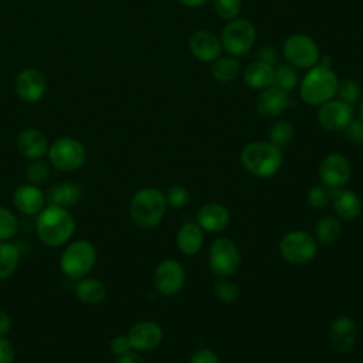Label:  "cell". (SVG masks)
Instances as JSON below:
<instances>
[{"mask_svg":"<svg viewBox=\"0 0 363 363\" xmlns=\"http://www.w3.org/2000/svg\"><path fill=\"white\" fill-rule=\"evenodd\" d=\"M189 48L193 57L201 62H214L223 51L220 37L208 30L194 31L189 38Z\"/></svg>","mask_w":363,"mask_h":363,"instance_id":"2e32d148","label":"cell"},{"mask_svg":"<svg viewBox=\"0 0 363 363\" xmlns=\"http://www.w3.org/2000/svg\"><path fill=\"white\" fill-rule=\"evenodd\" d=\"M164 197H166V204L174 210H182L183 207L187 206V203L190 200V194L183 184L170 186L167 189Z\"/></svg>","mask_w":363,"mask_h":363,"instance_id":"74e56055","label":"cell"},{"mask_svg":"<svg viewBox=\"0 0 363 363\" xmlns=\"http://www.w3.org/2000/svg\"><path fill=\"white\" fill-rule=\"evenodd\" d=\"M47 157L52 169L58 172H75L84 166L86 149L78 139L61 136L48 146Z\"/></svg>","mask_w":363,"mask_h":363,"instance_id":"8992f818","label":"cell"},{"mask_svg":"<svg viewBox=\"0 0 363 363\" xmlns=\"http://www.w3.org/2000/svg\"><path fill=\"white\" fill-rule=\"evenodd\" d=\"M183 6L190 7V9H196V7H201L204 4H207L210 0H179Z\"/></svg>","mask_w":363,"mask_h":363,"instance_id":"bcb514c9","label":"cell"},{"mask_svg":"<svg viewBox=\"0 0 363 363\" xmlns=\"http://www.w3.org/2000/svg\"><path fill=\"white\" fill-rule=\"evenodd\" d=\"M306 201L311 207L316 210H322L329 206L332 201V190L323 184H316L308 190Z\"/></svg>","mask_w":363,"mask_h":363,"instance_id":"d590c367","label":"cell"},{"mask_svg":"<svg viewBox=\"0 0 363 363\" xmlns=\"http://www.w3.org/2000/svg\"><path fill=\"white\" fill-rule=\"evenodd\" d=\"M291 104L289 94L275 85L259 91L255 99V109L264 118H277L284 113Z\"/></svg>","mask_w":363,"mask_h":363,"instance_id":"ac0fdd59","label":"cell"},{"mask_svg":"<svg viewBox=\"0 0 363 363\" xmlns=\"http://www.w3.org/2000/svg\"><path fill=\"white\" fill-rule=\"evenodd\" d=\"M14 89L21 101L27 104L38 102L47 89L45 75L37 68H24L16 77Z\"/></svg>","mask_w":363,"mask_h":363,"instance_id":"5bb4252c","label":"cell"},{"mask_svg":"<svg viewBox=\"0 0 363 363\" xmlns=\"http://www.w3.org/2000/svg\"><path fill=\"white\" fill-rule=\"evenodd\" d=\"M299 74L295 67L286 64H279L274 67V82L272 85L289 92L299 85Z\"/></svg>","mask_w":363,"mask_h":363,"instance_id":"f546056e","label":"cell"},{"mask_svg":"<svg viewBox=\"0 0 363 363\" xmlns=\"http://www.w3.org/2000/svg\"><path fill=\"white\" fill-rule=\"evenodd\" d=\"M82 197V189L77 182H60L50 186L45 191V201L50 206H58L69 208L79 203Z\"/></svg>","mask_w":363,"mask_h":363,"instance_id":"7402d4cb","label":"cell"},{"mask_svg":"<svg viewBox=\"0 0 363 363\" xmlns=\"http://www.w3.org/2000/svg\"><path fill=\"white\" fill-rule=\"evenodd\" d=\"M343 132L350 143L363 145V123L359 119H353Z\"/></svg>","mask_w":363,"mask_h":363,"instance_id":"ab89813d","label":"cell"},{"mask_svg":"<svg viewBox=\"0 0 363 363\" xmlns=\"http://www.w3.org/2000/svg\"><path fill=\"white\" fill-rule=\"evenodd\" d=\"M13 328V319L9 312L0 309V336H7Z\"/></svg>","mask_w":363,"mask_h":363,"instance_id":"7bdbcfd3","label":"cell"},{"mask_svg":"<svg viewBox=\"0 0 363 363\" xmlns=\"http://www.w3.org/2000/svg\"><path fill=\"white\" fill-rule=\"evenodd\" d=\"M294 136H295V130L292 123L284 119L274 122L268 129L269 142L281 149L288 146L294 140Z\"/></svg>","mask_w":363,"mask_h":363,"instance_id":"4dcf8cb0","label":"cell"},{"mask_svg":"<svg viewBox=\"0 0 363 363\" xmlns=\"http://www.w3.org/2000/svg\"><path fill=\"white\" fill-rule=\"evenodd\" d=\"M13 204L24 216H37L47 206L45 191L31 183L20 184L13 193Z\"/></svg>","mask_w":363,"mask_h":363,"instance_id":"e0dca14e","label":"cell"},{"mask_svg":"<svg viewBox=\"0 0 363 363\" xmlns=\"http://www.w3.org/2000/svg\"><path fill=\"white\" fill-rule=\"evenodd\" d=\"M21 262L20 247L10 241H0V279L10 278Z\"/></svg>","mask_w":363,"mask_h":363,"instance_id":"4316f807","label":"cell"},{"mask_svg":"<svg viewBox=\"0 0 363 363\" xmlns=\"http://www.w3.org/2000/svg\"><path fill=\"white\" fill-rule=\"evenodd\" d=\"M282 55L289 65L301 69L312 68L320 58L316 41L302 33L291 34L285 38L282 44Z\"/></svg>","mask_w":363,"mask_h":363,"instance_id":"9c48e42d","label":"cell"},{"mask_svg":"<svg viewBox=\"0 0 363 363\" xmlns=\"http://www.w3.org/2000/svg\"><path fill=\"white\" fill-rule=\"evenodd\" d=\"M74 294L85 305H98L105 301L108 291L101 279L86 275L75 281Z\"/></svg>","mask_w":363,"mask_h":363,"instance_id":"cb8c5ba5","label":"cell"},{"mask_svg":"<svg viewBox=\"0 0 363 363\" xmlns=\"http://www.w3.org/2000/svg\"><path fill=\"white\" fill-rule=\"evenodd\" d=\"M258 60L274 65L275 61H277V51H275L272 47L265 45V47H262V48L258 51Z\"/></svg>","mask_w":363,"mask_h":363,"instance_id":"ee69618b","label":"cell"},{"mask_svg":"<svg viewBox=\"0 0 363 363\" xmlns=\"http://www.w3.org/2000/svg\"><path fill=\"white\" fill-rule=\"evenodd\" d=\"M339 78L330 67L313 65L299 81V95L306 105L320 106L333 99Z\"/></svg>","mask_w":363,"mask_h":363,"instance_id":"277c9868","label":"cell"},{"mask_svg":"<svg viewBox=\"0 0 363 363\" xmlns=\"http://www.w3.org/2000/svg\"><path fill=\"white\" fill-rule=\"evenodd\" d=\"M214 294L218 301L233 303L240 296V286L228 278H218L214 284Z\"/></svg>","mask_w":363,"mask_h":363,"instance_id":"836d02e7","label":"cell"},{"mask_svg":"<svg viewBox=\"0 0 363 363\" xmlns=\"http://www.w3.org/2000/svg\"><path fill=\"white\" fill-rule=\"evenodd\" d=\"M204 242V233L201 227L194 221H186L182 224L176 234L177 248L186 255L197 254Z\"/></svg>","mask_w":363,"mask_h":363,"instance_id":"d4e9b609","label":"cell"},{"mask_svg":"<svg viewBox=\"0 0 363 363\" xmlns=\"http://www.w3.org/2000/svg\"><path fill=\"white\" fill-rule=\"evenodd\" d=\"M96 257L98 252L95 245L89 240L81 238L65 244V248L60 255L58 265L67 278L77 281L89 275L96 262Z\"/></svg>","mask_w":363,"mask_h":363,"instance_id":"5b68a950","label":"cell"},{"mask_svg":"<svg viewBox=\"0 0 363 363\" xmlns=\"http://www.w3.org/2000/svg\"><path fill=\"white\" fill-rule=\"evenodd\" d=\"M16 146L21 156L28 160L43 159L48 152V139L38 129H24L17 135Z\"/></svg>","mask_w":363,"mask_h":363,"instance_id":"ffe728a7","label":"cell"},{"mask_svg":"<svg viewBox=\"0 0 363 363\" xmlns=\"http://www.w3.org/2000/svg\"><path fill=\"white\" fill-rule=\"evenodd\" d=\"M109 350L116 356H122V354H126L132 350V346H130V342L128 339V335H116L111 339L109 342Z\"/></svg>","mask_w":363,"mask_h":363,"instance_id":"f35d334b","label":"cell"},{"mask_svg":"<svg viewBox=\"0 0 363 363\" xmlns=\"http://www.w3.org/2000/svg\"><path fill=\"white\" fill-rule=\"evenodd\" d=\"M357 323L350 316L336 318L329 328V340L336 352H349L357 340Z\"/></svg>","mask_w":363,"mask_h":363,"instance_id":"d6986e66","label":"cell"},{"mask_svg":"<svg viewBox=\"0 0 363 363\" xmlns=\"http://www.w3.org/2000/svg\"><path fill=\"white\" fill-rule=\"evenodd\" d=\"M51 164L48 160L44 159H35L30 160V163L26 167V179L27 183L35 184V186H43L48 182L51 176Z\"/></svg>","mask_w":363,"mask_h":363,"instance_id":"1f68e13d","label":"cell"},{"mask_svg":"<svg viewBox=\"0 0 363 363\" xmlns=\"http://www.w3.org/2000/svg\"><path fill=\"white\" fill-rule=\"evenodd\" d=\"M166 207L164 193L157 187L147 186L133 194L129 206V214L135 225L142 230H152L164 217Z\"/></svg>","mask_w":363,"mask_h":363,"instance_id":"3957f363","label":"cell"},{"mask_svg":"<svg viewBox=\"0 0 363 363\" xmlns=\"http://www.w3.org/2000/svg\"><path fill=\"white\" fill-rule=\"evenodd\" d=\"M186 272L183 265L176 259H163L153 272V284L159 294L173 296L179 294L184 285Z\"/></svg>","mask_w":363,"mask_h":363,"instance_id":"8fae6325","label":"cell"},{"mask_svg":"<svg viewBox=\"0 0 363 363\" xmlns=\"http://www.w3.org/2000/svg\"><path fill=\"white\" fill-rule=\"evenodd\" d=\"M240 163L250 174L258 179H269L282 167L284 155L281 147L271 142L257 140L241 149Z\"/></svg>","mask_w":363,"mask_h":363,"instance_id":"7a4b0ae2","label":"cell"},{"mask_svg":"<svg viewBox=\"0 0 363 363\" xmlns=\"http://www.w3.org/2000/svg\"><path fill=\"white\" fill-rule=\"evenodd\" d=\"M126 335L135 352L155 350L163 339L162 328L153 320H139L133 323Z\"/></svg>","mask_w":363,"mask_h":363,"instance_id":"9a60e30c","label":"cell"},{"mask_svg":"<svg viewBox=\"0 0 363 363\" xmlns=\"http://www.w3.org/2000/svg\"><path fill=\"white\" fill-rule=\"evenodd\" d=\"M35 233L44 245L62 247L75 233V218L68 208L47 204L35 216Z\"/></svg>","mask_w":363,"mask_h":363,"instance_id":"6da1fadb","label":"cell"},{"mask_svg":"<svg viewBox=\"0 0 363 363\" xmlns=\"http://www.w3.org/2000/svg\"><path fill=\"white\" fill-rule=\"evenodd\" d=\"M240 71H241L240 61L231 55L218 57L211 67L213 78L221 84H230L235 81L237 77L240 75Z\"/></svg>","mask_w":363,"mask_h":363,"instance_id":"83f0119b","label":"cell"},{"mask_svg":"<svg viewBox=\"0 0 363 363\" xmlns=\"http://www.w3.org/2000/svg\"><path fill=\"white\" fill-rule=\"evenodd\" d=\"M241 265V254L235 242L227 237L216 238L208 250V268L218 278L234 275Z\"/></svg>","mask_w":363,"mask_h":363,"instance_id":"30bf717a","label":"cell"},{"mask_svg":"<svg viewBox=\"0 0 363 363\" xmlns=\"http://www.w3.org/2000/svg\"><path fill=\"white\" fill-rule=\"evenodd\" d=\"M18 230L16 214L4 206H0V241H10Z\"/></svg>","mask_w":363,"mask_h":363,"instance_id":"d6a6232c","label":"cell"},{"mask_svg":"<svg viewBox=\"0 0 363 363\" xmlns=\"http://www.w3.org/2000/svg\"><path fill=\"white\" fill-rule=\"evenodd\" d=\"M332 206L336 216L345 221L356 220L362 213V200L357 193L349 189L332 190Z\"/></svg>","mask_w":363,"mask_h":363,"instance_id":"603a6c76","label":"cell"},{"mask_svg":"<svg viewBox=\"0 0 363 363\" xmlns=\"http://www.w3.org/2000/svg\"><path fill=\"white\" fill-rule=\"evenodd\" d=\"M116 363H146V360L138 352L130 350L129 353L119 356Z\"/></svg>","mask_w":363,"mask_h":363,"instance_id":"f6af8a7d","label":"cell"},{"mask_svg":"<svg viewBox=\"0 0 363 363\" xmlns=\"http://www.w3.org/2000/svg\"><path fill=\"white\" fill-rule=\"evenodd\" d=\"M278 250L286 262L303 265L315 258L318 252V242L311 233L305 230H294L281 238Z\"/></svg>","mask_w":363,"mask_h":363,"instance_id":"ba28073f","label":"cell"},{"mask_svg":"<svg viewBox=\"0 0 363 363\" xmlns=\"http://www.w3.org/2000/svg\"><path fill=\"white\" fill-rule=\"evenodd\" d=\"M340 101L354 105L360 99V85L353 78H343L337 84V92Z\"/></svg>","mask_w":363,"mask_h":363,"instance_id":"8d00e7d4","label":"cell"},{"mask_svg":"<svg viewBox=\"0 0 363 363\" xmlns=\"http://www.w3.org/2000/svg\"><path fill=\"white\" fill-rule=\"evenodd\" d=\"M342 233L340 221L333 216H323L315 225V240L320 245H332Z\"/></svg>","mask_w":363,"mask_h":363,"instance_id":"f1b7e54d","label":"cell"},{"mask_svg":"<svg viewBox=\"0 0 363 363\" xmlns=\"http://www.w3.org/2000/svg\"><path fill=\"white\" fill-rule=\"evenodd\" d=\"M213 1V10L221 20L231 21L238 17L242 9L241 0H211Z\"/></svg>","mask_w":363,"mask_h":363,"instance_id":"e575fe53","label":"cell"},{"mask_svg":"<svg viewBox=\"0 0 363 363\" xmlns=\"http://www.w3.org/2000/svg\"><path fill=\"white\" fill-rule=\"evenodd\" d=\"M220 40L228 55L235 58L244 57L255 45L257 30L248 18L237 17L224 26Z\"/></svg>","mask_w":363,"mask_h":363,"instance_id":"52a82bcc","label":"cell"},{"mask_svg":"<svg viewBox=\"0 0 363 363\" xmlns=\"http://www.w3.org/2000/svg\"><path fill=\"white\" fill-rule=\"evenodd\" d=\"M196 223L203 231L220 233L230 224V211L221 203H207L197 211Z\"/></svg>","mask_w":363,"mask_h":363,"instance_id":"44dd1931","label":"cell"},{"mask_svg":"<svg viewBox=\"0 0 363 363\" xmlns=\"http://www.w3.org/2000/svg\"><path fill=\"white\" fill-rule=\"evenodd\" d=\"M190 363H220V360L217 353L210 347H200L191 354Z\"/></svg>","mask_w":363,"mask_h":363,"instance_id":"60d3db41","label":"cell"},{"mask_svg":"<svg viewBox=\"0 0 363 363\" xmlns=\"http://www.w3.org/2000/svg\"><path fill=\"white\" fill-rule=\"evenodd\" d=\"M242 79L247 84V86H250L254 91L268 88L274 82V65L257 60L245 68Z\"/></svg>","mask_w":363,"mask_h":363,"instance_id":"484cf974","label":"cell"},{"mask_svg":"<svg viewBox=\"0 0 363 363\" xmlns=\"http://www.w3.org/2000/svg\"><path fill=\"white\" fill-rule=\"evenodd\" d=\"M319 179L323 186L330 190L342 189L347 184L352 176L349 160L340 153H329L319 163Z\"/></svg>","mask_w":363,"mask_h":363,"instance_id":"4fadbf2b","label":"cell"},{"mask_svg":"<svg viewBox=\"0 0 363 363\" xmlns=\"http://www.w3.org/2000/svg\"><path fill=\"white\" fill-rule=\"evenodd\" d=\"M318 122L328 132H343L354 119V108L340 99H330L319 106Z\"/></svg>","mask_w":363,"mask_h":363,"instance_id":"7c38bea8","label":"cell"},{"mask_svg":"<svg viewBox=\"0 0 363 363\" xmlns=\"http://www.w3.org/2000/svg\"><path fill=\"white\" fill-rule=\"evenodd\" d=\"M16 349L7 336H0V363H14Z\"/></svg>","mask_w":363,"mask_h":363,"instance_id":"b9f144b4","label":"cell"},{"mask_svg":"<svg viewBox=\"0 0 363 363\" xmlns=\"http://www.w3.org/2000/svg\"><path fill=\"white\" fill-rule=\"evenodd\" d=\"M359 121L363 123V98H362L360 105H359Z\"/></svg>","mask_w":363,"mask_h":363,"instance_id":"7dc6e473","label":"cell"}]
</instances>
